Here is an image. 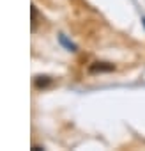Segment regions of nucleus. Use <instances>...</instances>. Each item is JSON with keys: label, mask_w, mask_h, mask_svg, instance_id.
Masks as SVG:
<instances>
[{"label": "nucleus", "mask_w": 145, "mask_h": 151, "mask_svg": "<svg viewBox=\"0 0 145 151\" xmlns=\"http://www.w3.org/2000/svg\"><path fill=\"white\" fill-rule=\"evenodd\" d=\"M50 84H51V78L50 77H36V86L39 89H43V87H46Z\"/></svg>", "instance_id": "nucleus-2"}, {"label": "nucleus", "mask_w": 145, "mask_h": 151, "mask_svg": "<svg viewBox=\"0 0 145 151\" xmlns=\"http://www.w3.org/2000/svg\"><path fill=\"white\" fill-rule=\"evenodd\" d=\"M113 69V64H108V62H94L90 66V73H103V71H112Z\"/></svg>", "instance_id": "nucleus-1"}]
</instances>
